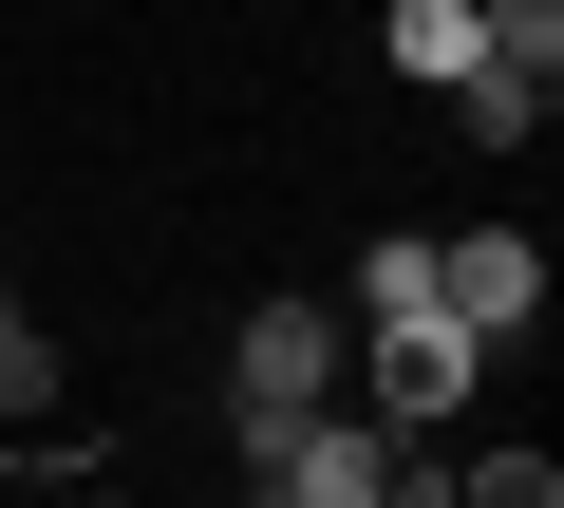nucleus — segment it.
Returning a JSON list of instances; mask_svg holds the SVG:
<instances>
[{
    "mask_svg": "<svg viewBox=\"0 0 564 508\" xmlns=\"http://www.w3.org/2000/svg\"><path fill=\"white\" fill-rule=\"evenodd\" d=\"M433 321H452L470 358H508V339L545 321V245H527V226H452V245H433Z\"/></svg>",
    "mask_w": 564,
    "mask_h": 508,
    "instance_id": "obj_2",
    "label": "nucleus"
},
{
    "mask_svg": "<svg viewBox=\"0 0 564 508\" xmlns=\"http://www.w3.org/2000/svg\"><path fill=\"white\" fill-rule=\"evenodd\" d=\"M377 508H452V452H395V471H377Z\"/></svg>",
    "mask_w": 564,
    "mask_h": 508,
    "instance_id": "obj_10",
    "label": "nucleus"
},
{
    "mask_svg": "<svg viewBox=\"0 0 564 508\" xmlns=\"http://www.w3.org/2000/svg\"><path fill=\"white\" fill-rule=\"evenodd\" d=\"M545 114H564V95H545V76H508V57H489V76H452V132H470V151H527Z\"/></svg>",
    "mask_w": 564,
    "mask_h": 508,
    "instance_id": "obj_5",
    "label": "nucleus"
},
{
    "mask_svg": "<svg viewBox=\"0 0 564 508\" xmlns=\"http://www.w3.org/2000/svg\"><path fill=\"white\" fill-rule=\"evenodd\" d=\"M470 39H489L508 76H545V95H564V0H470Z\"/></svg>",
    "mask_w": 564,
    "mask_h": 508,
    "instance_id": "obj_6",
    "label": "nucleus"
},
{
    "mask_svg": "<svg viewBox=\"0 0 564 508\" xmlns=\"http://www.w3.org/2000/svg\"><path fill=\"white\" fill-rule=\"evenodd\" d=\"M452 508H564V471H545V452H470V471H452Z\"/></svg>",
    "mask_w": 564,
    "mask_h": 508,
    "instance_id": "obj_9",
    "label": "nucleus"
},
{
    "mask_svg": "<svg viewBox=\"0 0 564 508\" xmlns=\"http://www.w3.org/2000/svg\"><path fill=\"white\" fill-rule=\"evenodd\" d=\"M377 57H395L414 95H452V76H489V39H470V0H395V20H377Z\"/></svg>",
    "mask_w": 564,
    "mask_h": 508,
    "instance_id": "obj_4",
    "label": "nucleus"
},
{
    "mask_svg": "<svg viewBox=\"0 0 564 508\" xmlns=\"http://www.w3.org/2000/svg\"><path fill=\"white\" fill-rule=\"evenodd\" d=\"M339 302H245L226 321V433H245V471H282V452H302L321 414H339Z\"/></svg>",
    "mask_w": 564,
    "mask_h": 508,
    "instance_id": "obj_1",
    "label": "nucleus"
},
{
    "mask_svg": "<svg viewBox=\"0 0 564 508\" xmlns=\"http://www.w3.org/2000/svg\"><path fill=\"white\" fill-rule=\"evenodd\" d=\"M245 508H302V489H245Z\"/></svg>",
    "mask_w": 564,
    "mask_h": 508,
    "instance_id": "obj_11",
    "label": "nucleus"
},
{
    "mask_svg": "<svg viewBox=\"0 0 564 508\" xmlns=\"http://www.w3.org/2000/svg\"><path fill=\"white\" fill-rule=\"evenodd\" d=\"M0 414H57V339L20 321V283H0Z\"/></svg>",
    "mask_w": 564,
    "mask_h": 508,
    "instance_id": "obj_8",
    "label": "nucleus"
},
{
    "mask_svg": "<svg viewBox=\"0 0 564 508\" xmlns=\"http://www.w3.org/2000/svg\"><path fill=\"white\" fill-rule=\"evenodd\" d=\"M76 508H132V489H76Z\"/></svg>",
    "mask_w": 564,
    "mask_h": 508,
    "instance_id": "obj_12",
    "label": "nucleus"
},
{
    "mask_svg": "<svg viewBox=\"0 0 564 508\" xmlns=\"http://www.w3.org/2000/svg\"><path fill=\"white\" fill-rule=\"evenodd\" d=\"M470 377H489V358H470L452 321H377V433H395V452H433V414H470Z\"/></svg>",
    "mask_w": 564,
    "mask_h": 508,
    "instance_id": "obj_3",
    "label": "nucleus"
},
{
    "mask_svg": "<svg viewBox=\"0 0 564 508\" xmlns=\"http://www.w3.org/2000/svg\"><path fill=\"white\" fill-rule=\"evenodd\" d=\"M339 321H433V245H395V226H377V264H358V302H339Z\"/></svg>",
    "mask_w": 564,
    "mask_h": 508,
    "instance_id": "obj_7",
    "label": "nucleus"
}]
</instances>
